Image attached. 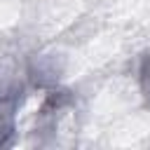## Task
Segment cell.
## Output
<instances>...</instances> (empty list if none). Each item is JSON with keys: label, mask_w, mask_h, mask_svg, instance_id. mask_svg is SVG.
<instances>
[{"label": "cell", "mask_w": 150, "mask_h": 150, "mask_svg": "<svg viewBox=\"0 0 150 150\" xmlns=\"http://www.w3.org/2000/svg\"><path fill=\"white\" fill-rule=\"evenodd\" d=\"M141 82H143L145 98H148V103H150V54H148L145 61H143V68H141Z\"/></svg>", "instance_id": "cell-2"}, {"label": "cell", "mask_w": 150, "mask_h": 150, "mask_svg": "<svg viewBox=\"0 0 150 150\" xmlns=\"http://www.w3.org/2000/svg\"><path fill=\"white\" fill-rule=\"evenodd\" d=\"M14 131V98H0V145Z\"/></svg>", "instance_id": "cell-1"}]
</instances>
